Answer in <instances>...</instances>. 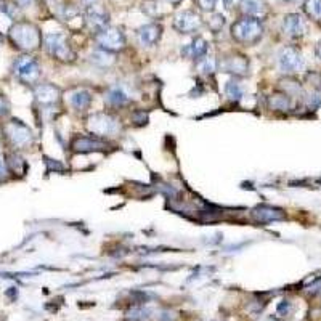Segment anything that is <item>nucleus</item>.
<instances>
[{
  "instance_id": "nucleus-16",
  "label": "nucleus",
  "mask_w": 321,
  "mask_h": 321,
  "mask_svg": "<svg viewBox=\"0 0 321 321\" xmlns=\"http://www.w3.org/2000/svg\"><path fill=\"white\" fill-rule=\"evenodd\" d=\"M252 215L259 222H278L284 219V212L272 206H257L252 211Z\"/></svg>"
},
{
  "instance_id": "nucleus-2",
  "label": "nucleus",
  "mask_w": 321,
  "mask_h": 321,
  "mask_svg": "<svg viewBox=\"0 0 321 321\" xmlns=\"http://www.w3.org/2000/svg\"><path fill=\"white\" fill-rule=\"evenodd\" d=\"M262 32H264L262 23L257 18H250V16H246V18L236 21L231 26V36L242 43L255 42L257 39H260Z\"/></svg>"
},
{
  "instance_id": "nucleus-29",
  "label": "nucleus",
  "mask_w": 321,
  "mask_h": 321,
  "mask_svg": "<svg viewBox=\"0 0 321 321\" xmlns=\"http://www.w3.org/2000/svg\"><path fill=\"white\" fill-rule=\"evenodd\" d=\"M223 4H225V7L228 8V10H233L235 7L242 4V0H223Z\"/></svg>"
},
{
  "instance_id": "nucleus-14",
  "label": "nucleus",
  "mask_w": 321,
  "mask_h": 321,
  "mask_svg": "<svg viewBox=\"0 0 321 321\" xmlns=\"http://www.w3.org/2000/svg\"><path fill=\"white\" fill-rule=\"evenodd\" d=\"M220 68H222L223 73H231L235 76H244L247 73L249 63H247V59L244 56L235 55V56L225 58L223 61L220 63Z\"/></svg>"
},
{
  "instance_id": "nucleus-8",
  "label": "nucleus",
  "mask_w": 321,
  "mask_h": 321,
  "mask_svg": "<svg viewBox=\"0 0 321 321\" xmlns=\"http://www.w3.org/2000/svg\"><path fill=\"white\" fill-rule=\"evenodd\" d=\"M97 40L101 45V48L108 50V51L122 50L125 45V37H124L122 31L114 29V28H106L103 32L97 34Z\"/></svg>"
},
{
  "instance_id": "nucleus-1",
  "label": "nucleus",
  "mask_w": 321,
  "mask_h": 321,
  "mask_svg": "<svg viewBox=\"0 0 321 321\" xmlns=\"http://www.w3.org/2000/svg\"><path fill=\"white\" fill-rule=\"evenodd\" d=\"M10 39L18 48L31 51L40 45V32L31 23H18L10 29Z\"/></svg>"
},
{
  "instance_id": "nucleus-20",
  "label": "nucleus",
  "mask_w": 321,
  "mask_h": 321,
  "mask_svg": "<svg viewBox=\"0 0 321 321\" xmlns=\"http://www.w3.org/2000/svg\"><path fill=\"white\" fill-rule=\"evenodd\" d=\"M106 101L109 103L111 106H124L129 103V95L119 89V87H114L106 93Z\"/></svg>"
},
{
  "instance_id": "nucleus-24",
  "label": "nucleus",
  "mask_w": 321,
  "mask_h": 321,
  "mask_svg": "<svg viewBox=\"0 0 321 321\" xmlns=\"http://www.w3.org/2000/svg\"><path fill=\"white\" fill-rule=\"evenodd\" d=\"M198 69L201 71L203 74H214L215 69H217V61L212 56H204L199 59L198 63Z\"/></svg>"
},
{
  "instance_id": "nucleus-22",
  "label": "nucleus",
  "mask_w": 321,
  "mask_h": 321,
  "mask_svg": "<svg viewBox=\"0 0 321 321\" xmlns=\"http://www.w3.org/2000/svg\"><path fill=\"white\" fill-rule=\"evenodd\" d=\"M270 106L276 111H289L291 109V98L288 93L283 95H273L270 98Z\"/></svg>"
},
{
  "instance_id": "nucleus-13",
  "label": "nucleus",
  "mask_w": 321,
  "mask_h": 321,
  "mask_svg": "<svg viewBox=\"0 0 321 321\" xmlns=\"http://www.w3.org/2000/svg\"><path fill=\"white\" fill-rule=\"evenodd\" d=\"M74 151L89 153V151H101L108 148V145L97 137H77L73 142Z\"/></svg>"
},
{
  "instance_id": "nucleus-26",
  "label": "nucleus",
  "mask_w": 321,
  "mask_h": 321,
  "mask_svg": "<svg viewBox=\"0 0 321 321\" xmlns=\"http://www.w3.org/2000/svg\"><path fill=\"white\" fill-rule=\"evenodd\" d=\"M225 24V18L222 15H214L212 18L209 20V28L214 31V32H219Z\"/></svg>"
},
{
  "instance_id": "nucleus-15",
  "label": "nucleus",
  "mask_w": 321,
  "mask_h": 321,
  "mask_svg": "<svg viewBox=\"0 0 321 321\" xmlns=\"http://www.w3.org/2000/svg\"><path fill=\"white\" fill-rule=\"evenodd\" d=\"M36 98L42 105H53L59 100V90L58 87L51 85V84H40L39 87H36Z\"/></svg>"
},
{
  "instance_id": "nucleus-5",
  "label": "nucleus",
  "mask_w": 321,
  "mask_h": 321,
  "mask_svg": "<svg viewBox=\"0 0 321 321\" xmlns=\"http://www.w3.org/2000/svg\"><path fill=\"white\" fill-rule=\"evenodd\" d=\"M278 65H280V69H281L283 73L292 74V73L302 71L303 66H305V61H303L302 55L299 53L296 48L286 47V48H283L280 51V55H278Z\"/></svg>"
},
{
  "instance_id": "nucleus-32",
  "label": "nucleus",
  "mask_w": 321,
  "mask_h": 321,
  "mask_svg": "<svg viewBox=\"0 0 321 321\" xmlns=\"http://www.w3.org/2000/svg\"><path fill=\"white\" fill-rule=\"evenodd\" d=\"M84 2L90 5V4H93V2H97V0H84Z\"/></svg>"
},
{
  "instance_id": "nucleus-31",
  "label": "nucleus",
  "mask_w": 321,
  "mask_h": 321,
  "mask_svg": "<svg viewBox=\"0 0 321 321\" xmlns=\"http://www.w3.org/2000/svg\"><path fill=\"white\" fill-rule=\"evenodd\" d=\"M169 2H170V4H173V5H177V4H180V2H181V0H169Z\"/></svg>"
},
{
  "instance_id": "nucleus-21",
  "label": "nucleus",
  "mask_w": 321,
  "mask_h": 321,
  "mask_svg": "<svg viewBox=\"0 0 321 321\" xmlns=\"http://www.w3.org/2000/svg\"><path fill=\"white\" fill-rule=\"evenodd\" d=\"M225 93H227V97L231 101H239L242 98V95H244V90H242V87L238 81H228L227 85H225Z\"/></svg>"
},
{
  "instance_id": "nucleus-19",
  "label": "nucleus",
  "mask_w": 321,
  "mask_h": 321,
  "mask_svg": "<svg viewBox=\"0 0 321 321\" xmlns=\"http://www.w3.org/2000/svg\"><path fill=\"white\" fill-rule=\"evenodd\" d=\"M241 8L247 16L255 18V16H264L265 15L267 4H265V0H242Z\"/></svg>"
},
{
  "instance_id": "nucleus-11",
  "label": "nucleus",
  "mask_w": 321,
  "mask_h": 321,
  "mask_svg": "<svg viewBox=\"0 0 321 321\" xmlns=\"http://www.w3.org/2000/svg\"><path fill=\"white\" fill-rule=\"evenodd\" d=\"M85 21H87V26L90 28V31L100 34L105 31L108 26V15L105 10H101V8L92 7V8H89V12L85 15Z\"/></svg>"
},
{
  "instance_id": "nucleus-18",
  "label": "nucleus",
  "mask_w": 321,
  "mask_h": 321,
  "mask_svg": "<svg viewBox=\"0 0 321 321\" xmlns=\"http://www.w3.org/2000/svg\"><path fill=\"white\" fill-rule=\"evenodd\" d=\"M69 103H71V106L76 108L77 111H84L90 106L92 95H90V92H87L84 89H77L69 95Z\"/></svg>"
},
{
  "instance_id": "nucleus-9",
  "label": "nucleus",
  "mask_w": 321,
  "mask_h": 321,
  "mask_svg": "<svg viewBox=\"0 0 321 321\" xmlns=\"http://www.w3.org/2000/svg\"><path fill=\"white\" fill-rule=\"evenodd\" d=\"M203 26V21L199 18V15H196L195 12H180L175 20H173V28H175L178 32L181 34H189V32H195Z\"/></svg>"
},
{
  "instance_id": "nucleus-3",
  "label": "nucleus",
  "mask_w": 321,
  "mask_h": 321,
  "mask_svg": "<svg viewBox=\"0 0 321 321\" xmlns=\"http://www.w3.org/2000/svg\"><path fill=\"white\" fill-rule=\"evenodd\" d=\"M89 130L97 137L114 135L119 130V120L111 114H105V112L93 114L89 119Z\"/></svg>"
},
{
  "instance_id": "nucleus-27",
  "label": "nucleus",
  "mask_w": 321,
  "mask_h": 321,
  "mask_svg": "<svg viewBox=\"0 0 321 321\" xmlns=\"http://www.w3.org/2000/svg\"><path fill=\"white\" fill-rule=\"evenodd\" d=\"M198 4H199V7L203 8V10L209 12V10H214L217 0H198Z\"/></svg>"
},
{
  "instance_id": "nucleus-6",
  "label": "nucleus",
  "mask_w": 321,
  "mask_h": 321,
  "mask_svg": "<svg viewBox=\"0 0 321 321\" xmlns=\"http://www.w3.org/2000/svg\"><path fill=\"white\" fill-rule=\"evenodd\" d=\"M15 74L26 84H34L40 76V68L37 61L31 56H21L15 63Z\"/></svg>"
},
{
  "instance_id": "nucleus-30",
  "label": "nucleus",
  "mask_w": 321,
  "mask_h": 321,
  "mask_svg": "<svg viewBox=\"0 0 321 321\" xmlns=\"http://www.w3.org/2000/svg\"><path fill=\"white\" fill-rule=\"evenodd\" d=\"M316 55H318V58L321 59V42L318 43V47H316Z\"/></svg>"
},
{
  "instance_id": "nucleus-33",
  "label": "nucleus",
  "mask_w": 321,
  "mask_h": 321,
  "mask_svg": "<svg viewBox=\"0 0 321 321\" xmlns=\"http://www.w3.org/2000/svg\"><path fill=\"white\" fill-rule=\"evenodd\" d=\"M286 2H294V0H286Z\"/></svg>"
},
{
  "instance_id": "nucleus-10",
  "label": "nucleus",
  "mask_w": 321,
  "mask_h": 321,
  "mask_svg": "<svg viewBox=\"0 0 321 321\" xmlns=\"http://www.w3.org/2000/svg\"><path fill=\"white\" fill-rule=\"evenodd\" d=\"M305 21L300 15L297 13H291V15H286L284 20H283V31L286 36L289 37H300L305 34Z\"/></svg>"
},
{
  "instance_id": "nucleus-12",
  "label": "nucleus",
  "mask_w": 321,
  "mask_h": 321,
  "mask_svg": "<svg viewBox=\"0 0 321 321\" xmlns=\"http://www.w3.org/2000/svg\"><path fill=\"white\" fill-rule=\"evenodd\" d=\"M161 26L159 24H146L143 26V28L138 29L137 32V37H138V42H140V45L143 47H153L158 43L159 37H161Z\"/></svg>"
},
{
  "instance_id": "nucleus-4",
  "label": "nucleus",
  "mask_w": 321,
  "mask_h": 321,
  "mask_svg": "<svg viewBox=\"0 0 321 321\" xmlns=\"http://www.w3.org/2000/svg\"><path fill=\"white\" fill-rule=\"evenodd\" d=\"M45 48L51 56L61 59V61H71L74 58V53L69 48L63 34H48L45 37Z\"/></svg>"
},
{
  "instance_id": "nucleus-7",
  "label": "nucleus",
  "mask_w": 321,
  "mask_h": 321,
  "mask_svg": "<svg viewBox=\"0 0 321 321\" xmlns=\"http://www.w3.org/2000/svg\"><path fill=\"white\" fill-rule=\"evenodd\" d=\"M5 132L16 148H26V146L32 143V132L24 124H21L20 120H12L5 127Z\"/></svg>"
},
{
  "instance_id": "nucleus-28",
  "label": "nucleus",
  "mask_w": 321,
  "mask_h": 321,
  "mask_svg": "<svg viewBox=\"0 0 321 321\" xmlns=\"http://www.w3.org/2000/svg\"><path fill=\"white\" fill-rule=\"evenodd\" d=\"M8 108H10V105H8L7 98L0 97V116H5L7 112H8Z\"/></svg>"
},
{
  "instance_id": "nucleus-25",
  "label": "nucleus",
  "mask_w": 321,
  "mask_h": 321,
  "mask_svg": "<svg viewBox=\"0 0 321 321\" xmlns=\"http://www.w3.org/2000/svg\"><path fill=\"white\" fill-rule=\"evenodd\" d=\"M305 12L308 13L310 18L321 21V0H307Z\"/></svg>"
},
{
  "instance_id": "nucleus-23",
  "label": "nucleus",
  "mask_w": 321,
  "mask_h": 321,
  "mask_svg": "<svg viewBox=\"0 0 321 321\" xmlns=\"http://www.w3.org/2000/svg\"><path fill=\"white\" fill-rule=\"evenodd\" d=\"M92 61L95 65H100V66H111L112 63H114V58H112V55L109 53L108 50H100V51H95V53L92 55Z\"/></svg>"
},
{
  "instance_id": "nucleus-17",
  "label": "nucleus",
  "mask_w": 321,
  "mask_h": 321,
  "mask_svg": "<svg viewBox=\"0 0 321 321\" xmlns=\"http://www.w3.org/2000/svg\"><path fill=\"white\" fill-rule=\"evenodd\" d=\"M181 53L188 58L201 59L207 53V42L203 37H196L181 48Z\"/></svg>"
}]
</instances>
